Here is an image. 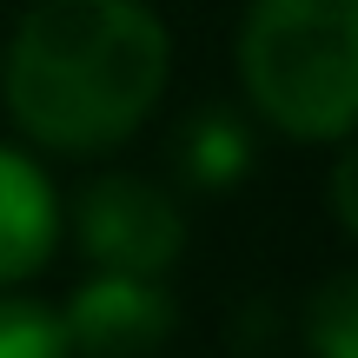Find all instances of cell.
Returning a JSON list of instances; mask_svg holds the SVG:
<instances>
[{"mask_svg": "<svg viewBox=\"0 0 358 358\" xmlns=\"http://www.w3.org/2000/svg\"><path fill=\"white\" fill-rule=\"evenodd\" d=\"M173 34L146 0H34L0 60L13 127L47 153H106L153 120Z\"/></svg>", "mask_w": 358, "mask_h": 358, "instance_id": "cell-1", "label": "cell"}, {"mask_svg": "<svg viewBox=\"0 0 358 358\" xmlns=\"http://www.w3.org/2000/svg\"><path fill=\"white\" fill-rule=\"evenodd\" d=\"M239 80L252 113L299 146L358 133V0H245Z\"/></svg>", "mask_w": 358, "mask_h": 358, "instance_id": "cell-2", "label": "cell"}, {"mask_svg": "<svg viewBox=\"0 0 358 358\" xmlns=\"http://www.w3.org/2000/svg\"><path fill=\"white\" fill-rule=\"evenodd\" d=\"M73 239L93 259V272L120 279H166L186 252V213L173 192H159L140 173L87 179L73 199Z\"/></svg>", "mask_w": 358, "mask_h": 358, "instance_id": "cell-3", "label": "cell"}, {"mask_svg": "<svg viewBox=\"0 0 358 358\" xmlns=\"http://www.w3.org/2000/svg\"><path fill=\"white\" fill-rule=\"evenodd\" d=\"M60 332L73 358H153L179 332V306L159 279L93 272L60 306Z\"/></svg>", "mask_w": 358, "mask_h": 358, "instance_id": "cell-4", "label": "cell"}, {"mask_svg": "<svg viewBox=\"0 0 358 358\" xmlns=\"http://www.w3.org/2000/svg\"><path fill=\"white\" fill-rule=\"evenodd\" d=\"M60 239V192L20 146H0V292L27 285L53 259Z\"/></svg>", "mask_w": 358, "mask_h": 358, "instance_id": "cell-5", "label": "cell"}, {"mask_svg": "<svg viewBox=\"0 0 358 358\" xmlns=\"http://www.w3.org/2000/svg\"><path fill=\"white\" fill-rule=\"evenodd\" d=\"M173 166L199 192H232L245 173H252V133H245V120L226 113V106L192 113L186 133H179V146H173Z\"/></svg>", "mask_w": 358, "mask_h": 358, "instance_id": "cell-6", "label": "cell"}, {"mask_svg": "<svg viewBox=\"0 0 358 358\" xmlns=\"http://www.w3.org/2000/svg\"><path fill=\"white\" fill-rule=\"evenodd\" d=\"M306 352L312 358H358V272H332L306 299Z\"/></svg>", "mask_w": 358, "mask_h": 358, "instance_id": "cell-7", "label": "cell"}, {"mask_svg": "<svg viewBox=\"0 0 358 358\" xmlns=\"http://www.w3.org/2000/svg\"><path fill=\"white\" fill-rule=\"evenodd\" d=\"M0 358H73L60 312L27 292H0Z\"/></svg>", "mask_w": 358, "mask_h": 358, "instance_id": "cell-8", "label": "cell"}, {"mask_svg": "<svg viewBox=\"0 0 358 358\" xmlns=\"http://www.w3.org/2000/svg\"><path fill=\"white\" fill-rule=\"evenodd\" d=\"M332 213H338V226L358 239V133L345 140V153L332 159Z\"/></svg>", "mask_w": 358, "mask_h": 358, "instance_id": "cell-9", "label": "cell"}]
</instances>
